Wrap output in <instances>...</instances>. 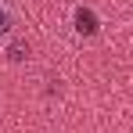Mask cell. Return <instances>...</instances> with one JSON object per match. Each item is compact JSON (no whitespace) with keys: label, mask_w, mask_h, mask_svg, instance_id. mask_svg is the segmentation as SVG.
Here are the masks:
<instances>
[{"label":"cell","mask_w":133,"mask_h":133,"mask_svg":"<svg viewBox=\"0 0 133 133\" xmlns=\"http://www.w3.org/2000/svg\"><path fill=\"white\" fill-rule=\"evenodd\" d=\"M7 58H11V61H22V58H29V43H22V40H18V43H11Z\"/></svg>","instance_id":"cell-3"},{"label":"cell","mask_w":133,"mask_h":133,"mask_svg":"<svg viewBox=\"0 0 133 133\" xmlns=\"http://www.w3.org/2000/svg\"><path fill=\"white\" fill-rule=\"evenodd\" d=\"M76 29H79L83 36H94V32H97V18H94L90 7H79V11H76Z\"/></svg>","instance_id":"cell-2"},{"label":"cell","mask_w":133,"mask_h":133,"mask_svg":"<svg viewBox=\"0 0 133 133\" xmlns=\"http://www.w3.org/2000/svg\"><path fill=\"white\" fill-rule=\"evenodd\" d=\"M18 22V11H15V4L11 0H0V36H7L11 29Z\"/></svg>","instance_id":"cell-1"}]
</instances>
